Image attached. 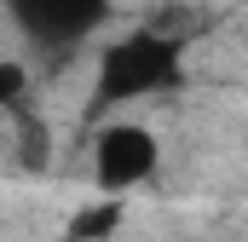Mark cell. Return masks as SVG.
Segmentation results:
<instances>
[{
	"instance_id": "3957f363",
	"label": "cell",
	"mask_w": 248,
	"mask_h": 242,
	"mask_svg": "<svg viewBox=\"0 0 248 242\" xmlns=\"http://www.w3.org/2000/svg\"><path fill=\"white\" fill-rule=\"evenodd\" d=\"M6 6V17L17 23V35L29 41V46H41V52H75V46H87L110 17H116V0H0Z\"/></svg>"
},
{
	"instance_id": "5b68a950",
	"label": "cell",
	"mask_w": 248,
	"mask_h": 242,
	"mask_svg": "<svg viewBox=\"0 0 248 242\" xmlns=\"http://www.w3.org/2000/svg\"><path fill=\"white\" fill-rule=\"evenodd\" d=\"M29 87H35V75H29L23 63H17V58H0V110H6V116H23Z\"/></svg>"
},
{
	"instance_id": "7a4b0ae2",
	"label": "cell",
	"mask_w": 248,
	"mask_h": 242,
	"mask_svg": "<svg viewBox=\"0 0 248 242\" xmlns=\"http://www.w3.org/2000/svg\"><path fill=\"white\" fill-rule=\"evenodd\" d=\"M87 167H93L98 196H127V190H139V184L156 179V167H162V138H156L144 121L110 116L93 133V144H87Z\"/></svg>"
},
{
	"instance_id": "6da1fadb",
	"label": "cell",
	"mask_w": 248,
	"mask_h": 242,
	"mask_svg": "<svg viewBox=\"0 0 248 242\" xmlns=\"http://www.w3.org/2000/svg\"><path fill=\"white\" fill-rule=\"evenodd\" d=\"M185 35L179 29H156V23H139L122 29L98 46L93 63V104L98 110H127V104H150V98H168L185 87Z\"/></svg>"
},
{
	"instance_id": "277c9868",
	"label": "cell",
	"mask_w": 248,
	"mask_h": 242,
	"mask_svg": "<svg viewBox=\"0 0 248 242\" xmlns=\"http://www.w3.org/2000/svg\"><path fill=\"white\" fill-rule=\"evenodd\" d=\"M122 225H127V196H93L69 213L63 242H110Z\"/></svg>"
}]
</instances>
